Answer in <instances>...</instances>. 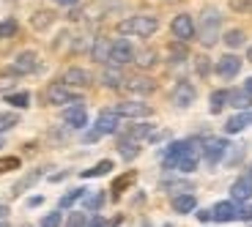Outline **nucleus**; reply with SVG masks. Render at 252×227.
I'll return each instance as SVG.
<instances>
[{
  "label": "nucleus",
  "mask_w": 252,
  "mask_h": 227,
  "mask_svg": "<svg viewBox=\"0 0 252 227\" xmlns=\"http://www.w3.org/2000/svg\"><path fill=\"white\" fill-rule=\"evenodd\" d=\"M88 227H113V225H110V222H104L101 216H94V219L88 222Z\"/></svg>",
  "instance_id": "42"
},
{
  "label": "nucleus",
  "mask_w": 252,
  "mask_h": 227,
  "mask_svg": "<svg viewBox=\"0 0 252 227\" xmlns=\"http://www.w3.org/2000/svg\"><path fill=\"white\" fill-rule=\"evenodd\" d=\"M250 123H252V113H250Z\"/></svg>",
  "instance_id": "53"
},
{
  "label": "nucleus",
  "mask_w": 252,
  "mask_h": 227,
  "mask_svg": "<svg viewBox=\"0 0 252 227\" xmlns=\"http://www.w3.org/2000/svg\"><path fill=\"white\" fill-rule=\"evenodd\" d=\"M104 205V195L101 192H94V195L85 197V211H99Z\"/></svg>",
  "instance_id": "35"
},
{
  "label": "nucleus",
  "mask_w": 252,
  "mask_h": 227,
  "mask_svg": "<svg viewBox=\"0 0 252 227\" xmlns=\"http://www.w3.org/2000/svg\"><path fill=\"white\" fill-rule=\"evenodd\" d=\"M6 101L11 104V107H17V110H25L28 104H31V93H28V90H19V93H6Z\"/></svg>",
  "instance_id": "27"
},
{
  "label": "nucleus",
  "mask_w": 252,
  "mask_h": 227,
  "mask_svg": "<svg viewBox=\"0 0 252 227\" xmlns=\"http://www.w3.org/2000/svg\"><path fill=\"white\" fill-rule=\"evenodd\" d=\"M101 82H104L107 88H121L126 80H124V74L118 71V66H115V69H104V74H101Z\"/></svg>",
  "instance_id": "24"
},
{
  "label": "nucleus",
  "mask_w": 252,
  "mask_h": 227,
  "mask_svg": "<svg viewBox=\"0 0 252 227\" xmlns=\"http://www.w3.org/2000/svg\"><path fill=\"white\" fill-rule=\"evenodd\" d=\"M82 197H85V189H71L69 195L61 197V208H71V205H74L77 200H82Z\"/></svg>",
  "instance_id": "34"
},
{
  "label": "nucleus",
  "mask_w": 252,
  "mask_h": 227,
  "mask_svg": "<svg viewBox=\"0 0 252 227\" xmlns=\"http://www.w3.org/2000/svg\"><path fill=\"white\" fill-rule=\"evenodd\" d=\"M143 227H151V225H148V222H145V225H143Z\"/></svg>",
  "instance_id": "52"
},
{
  "label": "nucleus",
  "mask_w": 252,
  "mask_h": 227,
  "mask_svg": "<svg viewBox=\"0 0 252 227\" xmlns=\"http://www.w3.org/2000/svg\"><path fill=\"white\" fill-rule=\"evenodd\" d=\"M118 153L126 159V162H132V159L140 156V142H137V140H132L129 134H121V137H118Z\"/></svg>",
  "instance_id": "17"
},
{
  "label": "nucleus",
  "mask_w": 252,
  "mask_h": 227,
  "mask_svg": "<svg viewBox=\"0 0 252 227\" xmlns=\"http://www.w3.org/2000/svg\"><path fill=\"white\" fill-rule=\"evenodd\" d=\"M247 60H250V63H252V47H250V52H247Z\"/></svg>",
  "instance_id": "49"
},
{
  "label": "nucleus",
  "mask_w": 252,
  "mask_h": 227,
  "mask_svg": "<svg viewBox=\"0 0 252 227\" xmlns=\"http://www.w3.org/2000/svg\"><path fill=\"white\" fill-rule=\"evenodd\" d=\"M19 167V159L17 156H3L0 159V172H11Z\"/></svg>",
  "instance_id": "37"
},
{
  "label": "nucleus",
  "mask_w": 252,
  "mask_h": 227,
  "mask_svg": "<svg viewBox=\"0 0 252 227\" xmlns=\"http://www.w3.org/2000/svg\"><path fill=\"white\" fill-rule=\"evenodd\" d=\"M41 202H44L41 197H31V200H28V205H31V208H36V205H41Z\"/></svg>",
  "instance_id": "46"
},
{
  "label": "nucleus",
  "mask_w": 252,
  "mask_h": 227,
  "mask_svg": "<svg viewBox=\"0 0 252 227\" xmlns=\"http://www.w3.org/2000/svg\"><path fill=\"white\" fill-rule=\"evenodd\" d=\"M227 142L222 137H208L206 142H203V159H206L208 164H220L222 156L227 153Z\"/></svg>",
  "instance_id": "7"
},
{
  "label": "nucleus",
  "mask_w": 252,
  "mask_h": 227,
  "mask_svg": "<svg viewBox=\"0 0 252 227\" xmlns=\"http://www.w3.org/2000/svg\"><path fill=\"white\" fill-rule=\"evenodd\" d=\"M227 104L236 110H250L252 107V93L247 90H227Z\"/></svg>",
  "instance_id": "18"
},
{
  "label": "nucleus",
  "mask_w": 252,
  "mask_h": 227,
  "mask_svg": "<svg viewBox=\"0 0 252 227\" xmlns=\"http://www.w3.org/2000/svg\"><path fill=\"white\" fill-rule=\"evenodd\" d=\"M52 19H55V14H50V11H38L36 17H33L31 25L36 28V30H47V28L52 25Z\"/></svg>",
  "instance_id": "29"
},
{
  "label": "nucleus",
  "mask_w": 252,
  "mask_h": 227,
  "mask_svg": "<svg viewBox=\"0 0 252 227\" xmlns=\"http://www.w3.org/2000/svg\"><path fill=\"white\" fill-rule=\"evenodd\" d=\"M0 227H8V225H6V219H0Z\"/></svg>",
  "instance_id": "50"
},
{
  "label": "nucleus",
  "mask_w": 252,
  "mask_h": 227,
  "mask_svg": "<svg viewBox=\"0 0 252 227\" xmlns=\"http://www.w3.org/2000/svg\"><path fill=\"white\" fill-rule=\"evenodd\" d=\"M184 145H187V140H176V142H170V145L164 148V153H162V167L164 170H176V162H178V156H181Z\"/></svg>",
  "instance_id": "16"
},
{
  "label": "nucleus",
  "mask_w": 252,
  "mask_h": 227,
  "mask_svg": "<svg viewBox=\"0 0 252 227\" xmlns=\"http://www.w3.org/2000/svg\"><path fill=\"white\" fill-rule=\"evenodd\" d=\"M214 71L222 77V80H233V77L241 71V57H236V55H222L220 60L214 63Z\"/></svg>",
  "instance_id": "11"
},
{
  "label": "nucleus",
  "mask_w": 252,
  "mask_h": 227,
  "mask_svg": "<svg viewBox=\"0 0 252 227\" xmlns=\"http://www.w3.org/2000/svg\"><path fill=\"white\" fill-rule=\"evenodd\" d=\"M63 82H66L69 88H88L91 82H94V77H91L85 69L71 66V69H66V74H63Z\"/></svg>",
  "instance_id": "14"
},
{
  "label": "nucleus",
  "mask_w": 252,
  "mask_h": 227,
  "mask_svg": "<svg viewBox=\"0 0 252 227\" xmlns=\"http://www.w3.org/2000/svg\"><path fill=\"white\" fill-rule=\"evenodd\" d=\"M8 216V205H3V202H0V219H6Z\"/></svg>",
  "instance_id": "47"
},
{
  "label": "nucleus",
  "mask_w": 252,
  "mask_h": 227,
  "mask_svg": "<svg viewBox=\"0 0 252 227\" xmlns=\"http://www.w3.org/2000/svg\"><path fill=\"white\" fill-rule=\"evenodd\" d=\"M58 6H66V8H71V6H77V3H80V0H55Z\"/></svg>",
  "instance_id": "45"
},
{
  "label": "nucleus",
  "mask_w": 252,
  "mask_h": 227,
  "mask_svg": "<svg viewBox=\"0 0 252 227\" xmlns=\"http://www.w3.org/2000/svg\"><path fill=\"white\" fill-rule=\"evenodd\" d=\"M159 30V19L151 17V14H137V17H129L124 22H118V33L124 36H140V38H148Z\"/></svg>",
  "instance_id": "1"
},
{
  "label": "nucleus",
  "mask_w": 252,
  "mask_h": 227,
  "mask_svg": "<svg viewBox=\"0 0 252 227\" xmlns=\"http://www.w3.org/2000/svg\"><path fill=\"white\" fill-rule=\"evenodd\" d=\"M17 30H19V22H17V19L8 17V19H3V22H0V38H11Z\"/></svg>",
  "instance_id": "32"
},
{
  "label": "nucleus",
  "mask_w": 252,
  "mask_h": 227,
  "mask_svg": "<svg viewBox=\"0 0 252 227\" xmlns=\"http://www.w3.org/2000/svg\"><path fill=\"white\" fill-rule=\"evenodd\" d=\"M113 110L118 113V118H148L154 113L151 104H143V101H121Z\"/></svg>",
  "instance_id": "8"
},
{
  "label": "nucleus",
  "mask_w": 252,
  "mask_h": 227,
  "mask_svg": "<svg viewBox=\"0 0 252 227\" xmlns=\"http://www.w3.org/2000/svg\"><path fill=\"white\" fill-rule=\"evenodd\" d=\"M220 28H222V14L217 8H206L200 17V25L195 28V33L200 36L203 47H214L220 41Z\"/></svg>",
  "instance_id": "2"
},
{
  "label": "nucleus",
  "mask_w": 252,
  "mask_h": 227,
  "mask_svg": "<svg viewBox=\"0 0 252 227\" xmlns=\"http://www.w3.org/2000/svg\"><path fill=\"white\" fill-rule=\"evenodd\" d=\"M134 63H137L140 69H151V66H157V52H154V50L134 52Z\"/></svg>",
  "instance_id": "26"
},
{
  "label": "nucleus",
  "mask_w": 252,
  "mask_h": 227,
  "mask_svg": "<svg viewBox=\"0 0 252 227\" xmlns=\"http://www.w3.org/2000/svg\"><path fill=\"white\" fill-rule=\"evenodd\" d=\"M61 222H63L61 211H52V214H47L44 219H41V227H61Z\"/></svg>",
  "instance_id": "38"
},
{
  "label": "nucleus",
  "mask_w": 252,
  "mask_h": 227,
  "mask_svg": "<svg viewBox=\"0 0 252 227\" xmlns=\"http://www.w3.org/2000/svg\"><path fill=\"white\" fill-rule=\"evenodd\" d=\"M134 47L126 41V38H115L110 41V55H107V63L113 66H126V63H134Z\"/></svg>",
  "instance_id": "4"
},
{
  "label": "nucleus",
  "mask_w": 252,
  "mask_h": 227,
  "mask_svg": "<svg viewBox=\"0 0 252 227\" xmlns=\"http://www.w3.org/2000/svg\"><path fill=\"white\" fill-rule=\"evenodd\" d=\"M124 88H126V90H132V93H151L157 85H154L148 77H132V80H126Z\"/></svg>",
  "instance_id": "19"
},
{
  "label": "nucleus",
  "mask_w": 252,
  "mask_h": 227,
  "mask_svg": "<svg viewBox=\"0 0 252 227\" xmlns=\"http://www.w3.org/2000/svg\"><path fill=\"white\" fill-rule=\"evenodd\" d=\"M164 189H192L189 183H184V181H164Z\"/></svg>",
  "instance_id": "41"
},
{
  "label": "nucleus",
  "mask_w": 252,
  "mask_h": 227,
  "mask_svg": "<svg viewBox=\"0 0 252 227\" xmlns=\"http://www.w3.org/2000/svg\"><path fill=\"white\" fill-rule=\"evenodd\" d=\"M197 219H200V222H211V211H206V208L197 211Z\"/></svg>",
  "instance_id": "44"
},
{
  "label": "nucleus",
  "mask_w": 252,
  "mask_h": 227,
  "mask_svg": "<svg viewBox=\"0 0 252 227\" xmlns=\"http://www.w3.org/2000/svg\"><path fill=\"white\" fill-rule=\"evenodd\" d=\"M225 44L233 47V50H236V47H241V44H244V30H227L225 33Z\"/></svg>",
  "instance_id": "36"
},
{
  "label": "nucleus",
  "mask_w": 252,
  "mask_h": 227,
  "mask_svg": "<svg viewBox=\"0 0 252 227\" xmlns=\"http://www.w3.org/2000/svg\"><path fill=\"white\" fill-rule=\"evenodd\" d=\"M44 99H47V104H71V101H80L74 93H71V88L66 85V82H52L50 88L44 90Z\"/></svg>",
  "instance_id": "6"
},
{
  "label": "nucleus",
  "mask_w": 252,
  "mask_h": 227,
  "mask_svg": "<svg viewBox=\"0 0 252 227\" xmlns=\"http://www.w3.org/2000/svg\"><path fill=\"white\" fill-rule=\"evenodd\" d=\"M134 178H137V175H134V172H132V170L126 172V175H121V178H115V183H113V192H115V197H118V195H121V192H124V189H126V186H129V183H134Z\"/></svg>",
  "instance_id": "33"
},
{
  "label": "nucleus",
  "mask_w": 252,
  "mask_h": 227,
  "mask_svg": "<svg viewBox=\"0 0 252 227\" xmlns=\"http://www.w3.org/2000/svg\"><path fill=\"white\" fill-rule=\"evenodd\" d=\"M197 208V200L192 195H176L173 197V211L176 214H189V211Z\"/></svg>",
  "instance_id": "20"
},
{
  "label": "nucleus",
  "mask_w": 252,
  "mask_h": 227,
  "mask_svg": "<svg viewBox=\"0 0 252 227\" xmlns=\"http://www.w3.org/2000/svg\"><path fill=\"white\" fill-rule=\"evenodd\" d=\"M115 129H118V113H115V110H101L99 118H96V126L85 134V142H96V140H101L104 134H113Z\"/></svg>",
  "instance_id": "3"
},
{
  "label": "nucleus",
  "mask_w": 252,
  "mask_h": 227,
  "mask_svg": "<svg viewBox=\"0 0 252 227\" xmlns=\"http://www.w3.org/2000/svg\"><path fill=\"white\" fill-rule=\"evenodd\" d=\"M244 90H247V93H252V77H250V80L244 82Z\"/></svg>",
  "instance_id": "48"
},
{
  "label": "nucleus",
  "mask_w": 252,
  "mask_h": 227,
  "mask_svg": "<svg viewBox=\"0 0 252 227\" xmlns=\"http://www.w3.org/2000/svg\"><path fill=\"white\" fill-rule=\"evenodd\" d=\"M151 132H154L151 123H137V126H132L126 134H129L132 140H143V137H151Z\"/></svg>",
  "instance_id": "31"
},
{
  "label": "nucleus",
  "mask_w": 252,
  "mask_h": 227,
  "mask_svg": "<svg viewBox=\"0 0 252 227\" xmlns=\"http://www.w3.org/2000/svg\"><path fill=\"white\" fill-rule=\"evenodd\" d=\"M36 69H38V55L31 52V50L19 52V55L14 57V63H11L14 74H31V71H36Z\"/></svg>",
  "instance_id": "12"
},
{
  "label": "nucleus",
  "mask_w": 252,
  "mask_h": 227,
  "mask_svg": "<svg viewBox=\"0 0 252 227\" xmlns=\"http://www.w3.org/2000/svg\"><path fill=\"white\" fill-rule=\"evenodd\" d=\"M63 120H66V126H71V129L88 126V110L82 107V101H71V107L63 110Z\"/></svg>",
  "instance_id": "10"
},
{
  "label": "nucleus",
  "mask_w": 252,
  "mask_h": 227,
  "mask_svg": "<svg viewBox=\"0 0 252 227\" xmlns=\"http://www.w3.org/2000/svg\"><path fill=\"white\" fill-rule=\"evenodd\" d=\"M195 69H197V74H200V77H206L208 71H211V66H208V57H197Z\"/></svg>",
  "instance_id": "40"
},
{
  "label": "nucleus",
  "mask_w": 252,
  "mask_h": 227,
  "mask_svg": "<svg viewBox=\"0 0 252 227\" xmlns=\"http://www.w3.org/2000/svg\"><path fill=\"white\" fill-rule=\"evenodd\" d=\"M195 99H197V88H195V85L187 82V80H178L176 88H173V104L181 107V110H187V107L195 104Z\"/></svg>",
  "instance_id": "5"
},
{
  "label": "nucleus",
  "mask_w": 252,
  "mask_h": 227,
  "mask_svg": "<svg viewBox=\"0 0 252 227\" xmlns=\"http://www.w3.org/2000/svg\"><path fill=\"white\" fill-rule=\"evenodd\" d=\"M211 219L214 222H233V219H239V205H236V200L217 202L214 208H211Z\"/></svg>",
  "instance_id": "13"
},
{
  "label": "nucleus",
  "mask_w": 252,
  "mask_h": 227,
  "mask_svg": "<svg viewBox=\"0 0 252 227\" xmlns=\"http://www.w3.org/2000/svg\"><path fill=\"white\" fill-rule=\"evenodd\" d=\"M0 148H3V137H0Z\"/></svg>",
  "instance_id": "51"
},
{
  "label": "nucleus",
  "mask_w": 252,
  "mask_h": 227,
  "mask_svg": "<svg viewBox=\"0 0 252 227\" xmlns=\"http://www.w3.org/2000/svg\"><path fill=\"white\" fill-rule=\"evenodd\" d=\"M14 126H19V115L17 113H0V134L14 129Z\"/></svg>",
  "instance_id": "30"
},
{
  "label": "nucleus",
  "mask_w": 252,
  "mask_h": 227,
  "mask_svg": "<svg viewBox=\"0 0 252 227\" xmlns=\"http://www.w3.org/2000/svg\"><path fill=\"white\" fill-rule=\"evenodd\" d=\"M230 197H233L236 202H244V200H250V197H252V175H250V172L233 181V186H230Z\"/></svg>",
  "instance_id": "15"
},
{
  "label": "nucleus",
  "mask_w": 252,
  "mask_h": 227,
  "mask_svg": "<svg viewBox=\"0 0 252 227\" xmlns=\"http://www.w3.org/2000/svg\"><path fill=\"white\" fill-rule=\"evenodd\" d=\"M244 126H250V113H239V115H233V118L225 123V132L227 134H239Z\"/></svg>",
  "instance_id": "22"
},
{
  "label": "nucleus",
  "mask_w": 252,
  "mask_h": 227,
  "mask_svg": "<svg viewBox=\"0 0 252 227\" xmlns=\"http://www.w3.org/2000/svg\"><path fill=\"white\" fill-rule=\"evenodd\" d=\"M170 57H173V63H181V57H184V50H181V47H178V50H176V47H173V50H170Z\"/></svg>",
  "instance_id": "43"
},
{
  "label": "nucleus",
  "mask_w": 252,
  "mask_h": 227,
  "mask_svg": "<svg viewBox=\"0 0 252 227\" xmlns=\"http://www.w3.org/2000/svg\"><path fill=\"white\" fill-rule=\"evenodd\" d=\"M227 104V90H214L211 93V104H208V110H211V115H220L222 110H225Z\"/></svg>",
  "instance_id": "25"
},
{
  "label": "nucleus",
  "mask_w": 252,
  "mask_h": 227,
  "mask_svg": "<svg viewBox=\"0 0 252 227\" xmlns=\"http://www.w3.org/2000/svg\"><path fill=\"white\" fill-rule=\"evenodd\" d=\"M66 227H88V216L85 214H71L69 222H66Z\"/></svg>",
  "instance_id": "39"
},
{
  "label": "nucleus",
  "mask_w": 252,
  "mask_h": 227,
  "mask_svg": "<svg viewBox=\"0 0 252 227\" xmlns=\"http://www.w3.org/2000/svg\"><path fill=\"white\" fill-rule=\"evenodd\" d=\"M41 175H44L41 170H31L28 175H22L17 183H14V189H11V192H14V195H22V192H28V189H31V186H33V183H36Z\"/></svg>",
  "instance_id": "21"
},
{
  "label": "nucleus",
  "mask_w": 252,
  "mask_h": 227,
  "mask_svg": "<svg viewBox=\"0 0 252 227\" xmlns=\"http://www.w3.org/2000/svg\"><path fill=\"white\" fill-rule=\"evenodd\" d=\"M170 30L178 41H189V38H195V22H192L189 14H178V17H173Z\"/></svg>",
  "instance_id": "9"
},
{
  "label": "nucleus",
  "mask_w": 252,
  "mask_h": 227,
  "mask_svg": "<svg viewBox=\"0 0 252 227\" xmlns=\"http://www.w3.org/2000/svg\"><path fill=\"white\" fill-rule=\"evenodd\" d=\"M91 55L96 57V60H104L107 63V55H110V41H104V38H96L94 50H91Z\"/></svg>",
  "instance_id": "28"
},
{
  "label": "nucleus",
  "mask_w": 252,
  "mask_h": 227,
  "mask_svg": "<svg viewBox=\"0 0 252 227\" xmlns=\"http://www.w3.org/2000/svg\"><path fill=\"white\" fill-rule=\"evenodd\" d=\"M110 170H113V162H110V159H101L99 164H94L91 170H82L80 175L82 178H101V175H107Z\"/></svg>",
  "instance_id": "23"
}]
</instances>
